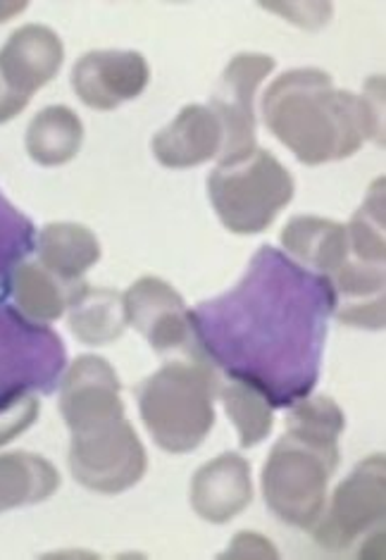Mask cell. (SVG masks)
<instances>
[{
  "label": "cell",
  "mask_w": 386,
  "mask_h": 560,
  "mask_svg": "<svg viewBox=\"0 0 386 560\" xmlns=\"http://www.w3.org/2000/svg\"><path fill=\"white\" fill-rule=\"evenodd\" d=\"M335 311L327 277L262 246L236 289L189 311V319L212 368L258 389L272 408H289L315 389Z\"/></svg>",
  "instance_id": "6da1fadb"
},
{
  "label": "cell",
  "mask_w": 386,
  "mask_h": 560,
  "mask_svg": "<svg viewBox=\"0 0 386 560\" xmlns=\"http://www.w3.org/2000/svg\"><path fill=\"white\" fill-rule=\"evenodd\" d=\"M262 119L308 167L351 158L365 139L384 149L363 98L335 89L323 70H291L277 77L265 91Z\"/></svg>",
  "instance_id": "7a4b0ae2"
},
{
  "label": "cell",
  "mask_w": 386,
  "mask_h": 560,
  "mask_svg": "<svg viewBox=\"0 0 386 560\" xmlns=\"http://www.w3.org/2000/svg\"><path fill=\"white\" fill-rule=\"evenodd\" d=\"M218 375L208 360H172L137 389L139 410L153 442L167 453H189L215 424Z\"/></svg>",
  "instance_id": "3957f363"
},
{
  "label": "cell",
  "mask_w": 386,
  "mask_h": 560,
  "mask_svg": "<svg viewBox=\"0 0 386 560\" xmlns=\"http://www.w3.org/2000/svg\"><path fill=\"white\" fill-rule=\"evenodd\" d=\"M339 468V448L286 432L262 468V497L282 523L313 529L327 503V482Z\"/></svg>",
  "instance_id": "277c9868"
},
{
  "label": "cell",
  "mask_w": 386,
  "mask_h": 560,
  "mask_svg": "<svg viewBox=\"0 0 386 560\" xmlns=\"http://www.w3.org/2000/svg\"><path fill=\"white\" fill-rule=\"evenodd\" d=\"M296 184L279 160L256 149L208 177V196L218 218L234 234H260L294 198Z\"/></svg>",
  "instance_id": "5b68a950"
},
{
  "label": "cell",
  "mask_w": 386,
  "mask_h": 560,
  "mask_svg": "<svg viewBox=\"0 0 386 560\" xmlns=\"http://www.w3.org/2000/svg\"><path fill=\"white\" fill-rule=\"evenodd\" d=\"M65 363L68 351L56 331L0 303V404L20 394H52Z\"/></svg>",
  "instance_id": "8992f818"
},
{
  "label": "cell",
  "mask_w": 386,
  "mask_h": 560,
  "mask_svg": "<svg viewBox=\"0 0 386 560\" xmlns=\"http://www.w3.org/2000/svg\"><path fill=\"white\" fill-rule=\"evenodd\" d=\"M68 460L79 485L108 497L134 487L149 468L141 439L125 418L74 430Z\"/></svg>",
  "instance_id": "52a82bcc"
},
{
  "label": "cell",
  "mask_w": 386,
  "mask_h": 560,
  "mask_svg": "<svg viewBox=\"0 0 386 560\" xmlns=\"http://www.w3.org/2000/svg\"><path fill=\"white\" fill-rule=\"evenodd\" d=\"M386 460L384 453L365 458L337 487L329 513L317 520L315 541L327 551H346L367 532L384 527Z\"/></svg>",
  "instance_id": "ba28073f"
},
{
  "label": "cell",
  "mask_w": 386,
  "mask_h": 560,
  "mask_svg": "<svg viewBox=\"0 0 386 560\" xmlns=\"http://www.w3.org/2000/svg\"><path fill=\"white\" fill-rule=\"evenodd\" d=\"M274 58L258 52L236 56L222 74V82L208 108L218 115L224 141L220 151V165H234L258 149L256 141V113L253 98L258 86L274 70Z\"/></svg>",
  "instance_id": "9c48e42d"
},
{
  "label": "cell",
  "mask_w": 386,
  "mask_h": 560,
  "mask_svg": "<svg viewBox=\"0 0 386 560\" xmlns=\"http://www.w3.org/2000/svg\"><path fill=\"white\" fill-rule=\"evenodd\" d=\"M122 296L127 325L141 331L153 351L167 353L182 349L186 358H203L194 339L189 308L167 282L157 277H141Z\"/></svg>",
  "instance_id": "30bf717a"
},
{
  "label": "cell",
  "mask_w": 386,
  "mask_h": 560,
  "mask_svg": "<svg viewBox=\"0 0 386 560\" xmlns=\"http://www.w3.org/2000/svg\"><path fill=\"white\" fill-rule=\"evenodd\" d=\"M149 62L137 50H93L72 68V86L93 110H115L149 86Z\"/></svg>",
  "instance_id": "8fae6325"
},
{
  "label": "cell",
  "mask_w": 386,
  "mask_h": 560,
  "mask_svg": "<svg viewBox=\"0 0 386 560\" xmlns=\"http://www.w3.org/2000/svg\"><path fill=\"white\" fill-rule=\"evenodd\" d=\"M60 412L70 432L125 418L117 372L98 355H79L60 382Z\"/></svg>",
  "instance_id": "7c38bea8"
},
{
  "label": "cell",
  "mask_w": 386,
  "mask_h": 560,
  "mask_svg": "<svg viewBox=\"0 0 386 560\" xmlns=\"http://www.w3.org/2000/svg\"><path fill=\"white\" fill-rule=\"evenodd\" d=\"M65 46L60 36L44 24H24L0 48V79L8 91L32 98L62 68Z\"/></svg>",
  "instance_id": "4fadbf2b"
},
{
  "label": "cell",
  "mask_w": 386,
  "mask_h": 560,
  "mask_svg": "<svg viewBox=\"0 0 386 560\" xmlns=\"http://www.w3.org/2000/svg\"><path fill=\"white\" fill-rule=\"evenodd\" d=\"M253 501L250 465L236 453H222L220 458L206 463L191 482L194 511L208 523H230Z\"/></svg>",
  "instance_id": "5bb4252c"
},
{
  "label": "cell",
  "mask_w": 386,
  "mask_h": 560,
  "mask_svg": "<svg viewBox=\"0 0 386 560\" xmlns=\"http://www.w3.org/2000/svg\"><path fill=\"white\" fill-rule=\"evenodd\" d=\"M224 131L218 115L206 105H186L172 125L153 139L160 165L172 170L198 167L220 155Z\"/></svg>",
  "instance_id": "9a60e30c"
},
{
  "label": "cell",
  "mask_w": 386,
  "mask_h": 560,
  "mask_svg": "<svg viewBox=\"0 0 386 560\" xmlns=\"http://www.w3.org/2000/svg\"><path fill=\"white\" fill-rule=\"evenodd\" d=\"M89 289L86 279L68 282L46 270L42 262H22L12 277V299H15L17 311L32 319V323H52L65 311L84 296Z\"/></svg>",
  "instance_id": "2e32d148"
},
{
  "label": "cell",
  "mask_w": 386,
  "mask_h": 560,
  "mask_svg": "<svg viewBox=\"0 0 386 560\" xmlns=\"http://www.w3.org/2000/svg\"><path fill=\"white\" fill-rule=\"evenodd\" d=\"M282 244L299 262L308 265L311 272L327 279L351 258L346 226L315 215L291 218L282 230Z\"/></svg>",
  "instance_id": "e0dca14e"
},
{
  "label": "cell",
  "mask_w": 386,
  "mask_h": 560,
  "mask_svg": "<svg viewBox=\"0 0 386 560\" xmlns=\"http://www.w3.org/2000/svg\"><path fill=\"white\" fill-rule=\"evenodd\" d=\"M38 262L46 270L58 275L68 282L84 279V272L101 260V244L96 234L82 224L58 222L48 224L46 230L36 236Z\"/></svg>",
  "instance_id": "ac0fdd59"
},
{
  "label": "cell",
  "mask_w": 386,
  "mask_h": 560,
  "mask_svg": "<svg viewBox=\"0 0 386 560\" xmlns=\"http://www.w3.org/2000/svg\"><path fill=\"white\" fill-rule=\"evenodd\" d=\"M60 487V472L34 453H3L0 456V513L42 503Z\"/></svg>",
  "instance_id": "d6986e66"
},
{
  "label": "cell",
  "mask_w": 386,
  "mask_h": 560,
  "mask_svg": "<svg viewBox=\"0 0 386 560\" xmlns=\"http://www.w3.org/2000/svg\"><path fill=\"white\" fill-rule=\"evenodd\" d=\"M84 127L82 119L68 105H50L38 113L26 129V151L32 160L44 167H58L82 149Z\"/></svg>",
  "instance_id": "ffe728a7"
},
{
  "label": "cell",
  "mask_w": 386,
  "mask_h": 560,
  "mask_svg": "<svg viewBox=\"0 0 386 560\" xmlns=\"http://www.w3.org/2000/svg\"><path fill=\"white\" fill-rule=\"evenodd\" d=\"M68 325L72 335L86 346L113 343L125 335V296L113 289H86L72 308Z\"/></svg>",
  "instance_id": "44dd1931"
},
{
  "label": "cell",
  "mask_w": 386,
  "mask_h": 560,
  "mask_svg": "<svg viewBox=\"0 0 386 560\" xmlns=\"http://www.w3.org/2000/svg\"><path fill=\"white\" fill-rule=\"evenodd\" d=\"M224 410L234 422L242 448L258 446L262 439H268L274 424L272 406L258 389H253L246 382L232 380L227 386L218 392Z\"/></svg>",
  "instance_id": "7402d4cb"
},
{
  "label": "cell",
  "mask_w": 386,
  "mask_h": 560,
  "mask_svg": "<svg viewBox=\"0 0 386 560\" xmlns=\"http://www.w3.org/2000/svg\"><path fill=\"white\" fill-rule=\"evenodd\" d=\"M384 184L377 179L365 198L361 210L355 212L351 224L346 226L349 234L351 260L367 265H384L386 260V234H384Z\"/></svg>",
  "instance_id": "603a6c76"
},
{
  "label": "cell",
  "mask_w": 386,
  "mask_h": 560,
  "mask_svg": "<svg viewBox=\"0 0 386 560\" xmlns=\"http://www.w3.org/2000/svg\"><path fill=\"white\" fill-rule=\"evenodd\" d=\"M34 248L36 230L32 220L0 194V303L10 296L12 277Z\"/></svg>",
  "instance_id": "cb8c5ba5"
},
{
  "label": "cell",
  "mask_w": 386,
  "mask_h": 560,
  "mask_svg": "<svg viewBox=\"0 0 386 560\" xmlns=\"http://www.w3.org/2000/svg\"><path fill=\"white\" fill-rule=\"evenodd\" d=\"M286 432H294L311 442L339 448V436L346 427L343 410L329 396H305L289 406Z\"/></svg>",
  "instance_id": "d4e9b609"
},
{
  "label": "cell",
  "mask_w": 386,
  "mask_h": 560,
  "mask_svg": "<svg viewBox=\"0 0 386 560\" xmlns=\"http://www.w3.org/2000/svg\"><path fill=\"white\" fill-rule=\"evenodd\" d=\"M42 404L36 394H20L10 401L0 404V446L10 444L12 439L24 434L38 420Z\"/></svg>",
  "instance_id": "484cf974"
},
{
  "label": "cell",
  "mask_w": 386,
  "mask_h": 560,
  "mask_svg": "<svg viewBox=\"0 0 386 560\" xmlns=\"http://www.w3.org/2000/svg\"><path fill=\"white\" fill-rule=\"evenodd\" d=\"M361 98L365 103L372 125H375L377 137L384 141V77H372L365 84Z\"/></svg>",
  "instance_id": "4316f807"
},
{
  "label": "cell",
  "mask_w": 386,
  "mask_h": 560,
  "mask_svg": "<svg viewBox=\"0 0 386 560\" xmlns=\"http://www.w3.org/2000/svg\"><path fill=\"white\" fill-rule=\"evenodd\" d=\"M246 556H260V558H268L270 556V558H277V551H274V546L268 539H262L258 535H238L232 541L230 551L224 553V558H246Z\"/></svg>",
  "instance_id": "83f0119b"
},
{
  "label": "cell",
  "mask_w": 386,
  "mask_h": 560,
  "mask_svg": "<svg viewBox=\"0 0 386 560\" xmlns=\"http://www.w3.org/2000/svg\"><path fill=\"white\" fill-rule=\"evenodd\" d=\"M26 105H30V98H22L17 93L8 91V86L3 84V79H0V125L10 122L12 117H17Z\"/></svg>",
  "instance_id": "f1b7e54d"
},
{
  "label": "cell",
  "mask_w": 386,
  "mask_h": 560,
  "mask_svg": "<svg viewBox=\"0 0 386 560\" xmlns=\"http://www.w3.org/2000/svg\"><path fill=\"white\" fill-rule=\"evenodd\" d=\"M26 8V3H0V22H8Z\"/></svg>",
  "instance_id": "f546056e"
}]
</instances>
